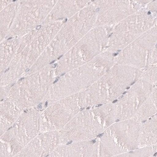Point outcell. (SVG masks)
I'll return each mask as SVG.
<instances>
[{
    "label": "cell",
    "instance_id": "7a4b0ae2",
    "mask_svg": "<svg viewBox=\"0 0 157 157\" xmlns=\"http://www.w3.org/2000/svg\"><path fill=\"white\" fill-rule=\"evenodd\" d=\"M116 122L113 102L82 110L59 132L60 144L95 140Z\"/></svg>",
    "mask_w": 157,
    "mask_h": 157
},
{
    "label": "cell",
    "instance_id": "3957f363",
    "mask_svg": "<svg viewBox=\"0 0 157 157\" xmlns=\"http://www.w3.org/2000/svg\"><path fill=\"white\" fill-rule=\"evenodd\" d=\"M142 122L135 118L117 121L99 139V157H111L140 148Z\"/></svg>",
    "mask_w": 157,
    "mask_h": 157
},
{
    "label": "cell",
    "instance_id": "e0dca14e",
    "mask_svg": "<svg viewBox=\"0 0 157 157\" xmlns=\"http://www.w3.org/2000/svg\"><path fill=\"white\" fill-rule=\"evenodd\" d=\"M147 8L157 17V1H154L149 3Z\"/></svg>",
    "mask_w": 157,
    "mask_h": 157
},
{
    "label": "cell",
    "instance_id": "cb8c5ba5",
    "mask_svg": "<svg viewBox=\"0 0 157 157\" xmlns=\"http://www.w3.org/2000/svg\"><path fill=\"white\" fill-rule=\"evenodd\" d=\"M155 155L157 156V151H156V154H155Z\"/></svg>",
    "mask_w": 157,
    "mask_h": 157
},
{
    "label": "cell",
    "instance_id": "8992f818",
    "mask_svg": "<svg viewBox=\"0 0 157 157\" xmlns=\"http://www.w3.org/2000/svg\"><path fill=\"white\" fill-rule=\"evenodd\" d=\"M157 41V25L147 31L124 49L113 53L116 64L128 65L143 70Z\"/></svg>",
    "mask_w": 157,
    "mask_h": 157
},
{
    "label": "cell",
    "instance_id": "8fae6325",
    "mask_svg": "<svg viewBox=\"0 0 157 157\" xmlns=\"http://www.w3.org/2000/svg\"><path fill=\"white\" fill-rule=\"evenodd\" d=\"M103 74L104 71L92 69H85L75 72L67 80L66 91L72 93L88 88Z\"/></svg>",
    "mask_w": 157,
    "mask_h": 157
},
{
    "label": "cell",
    "instance_id": "7c38bea8",
    "mask_svg": "<svg viewBox=\"0 0 157 157\" xmlns=\"http://www.w3.org/2000/svg\"><path fill=\"white\" fill-rule=\"evenodd\" d=\"M157 145V113L142 123L140 147Z\"/></svg>",
    "mask_w": 157,
    "mask_h": 157
},
{
    "label": "cell",
    "instance_id": "30bf717a",
    "mask_svg": "<svg viewBox=\"0 0 157 157\" xmlns=\"http://www.w3.org/2000/svg\"><path fill=\"white\" fill-rule=\"evenodd\" d=\"M47 157H99V139L59 144Z\"/></svg>",
    "mask_w": 157,
    "mask_h": 157
},
{
    "label": "cell",
    "instance_id": "603a6c76",
    "mask_svg": "<svg viewBox=\"0 0 157 157\" xmlns=\"http://www.w3.org/2000/svg\"><path fill=\"white\" fill-rule=\"evenodd\" d=\"M157 157V156H156V155H153V156H151V157Z\"/></svg>",
    "mask_w": 157,
    "mask_h": 157
},
{
    "label": "cell",
    "instance_id": "5b68a950",
    "mask_svg": "<svg viewBox=\"0 0 157 157\" xmlns=\"http://www.w3.org/2000/svg\"><path fill=\"white\" fill-rule=\"evenodd\" d=\"M157 17L147 8H142L115 26L108 38L113 53L121 51L128 45L157 25Z\"/></svg>",
    "mask_w": 157,
    "mask_h": 157
},
{
    "label": "cell",
    "instance_id": "9a60e30c",
    "mask_svg": "<svg viewBox=\"0 0 157 157\" xmlns=\"http://www.w3.org/2000/svg\"><path fill=\"white\" fill-rule=\"evenodd\" d=\"M156 151L157 145L142 147L132 151L127 152L111 157H150L155 155Z\"/></svg>",
    "mask_w": 157,
    "mask_h": 157
},
{
    "label": "cell",
    "instance_id": "ac0fdd59",
    "mask_svg": "<svg viewBox=\"0 0 157 157\" xmlns=\"http://www.w3.org/2000/svg\"><path fill=\"white\" fill-rule=\"evenodd\" d=\"M41 27V25H39V26H38L36 28V30H39L40 29V28Z\"/></svg>",
    "mask_w": 157,
    "mask_h": 157
},
{
    "label": "cell",
    "instance_id": "52a82bcc",
    "mask_svg": "<svg viewBox=\"0 0 157 157\" xmlns=\"http://www.w3.org/2000/svg\"><path fill=\"white\" fill-rule=\"evenodd\" d=\"M154 85L140 78L113 102L117 121L134 118L151 93Z\"/></svg>",
    "mask_w": 157,
    "mask_h": 157
},
{
    "label": "cell",
    "instance_id": "d6986e66",
    "mask_svg": "<svg viewBox=\"0 0 157 157\" xmlns=\"http://www.w3.org/2000/svg\"><path fill=\"white\" fill-rule=\"evenodd\" d=\"M55 61H56V60H54L53 61H52V62H51V63H50V64H53V63H55Z\"/></svg>",
    "mask_w": 157,
    "mask_h": 157
},
{
    "label": "cell",
    "instance_id": "d4e9b609",
    "mask_svg": "<svg viewBox=\"0 0 157 157\" xmlns=\"http://www.w3.org/2000/svg\"><path fill=\"white\" fill-rule=\"evenodd\" d=\"M12 37L9 38H8V40H10V39H12Z\"/></svg>",
    "mask_w": 157,
    "mask_h": 157
},
{
    "label": "cell",
    "instance_id": "ba28073f",
    "mask_svg": "<svg viewBox=\"0 0 157 157\" xmlns=\"http://www.w3.org/2000/svg\"><path fill=\"white\" fill-rule=\"evenodd\" d=\"M79 95H75L62 105L44 111L40 116L41 133L59 132L80 111Z\"/></svg>",
    "mask_w": 157,
    "mask_h": 157
},
{
    "label": "cell",
    "instance_id": "7402d4cb",
    "mask_svg": "<svg viewBox=\"0 0 157 157\" xmlns=\"http://www.w3.org/2000/svg\"><path fill=\"white\" fill-rule=\"evenodd\" d=\"M67 20H68V19H67V18H66V19L65 20V21H64V23L66 22H67Z\"/></svg>",
    "mask_w": 157,
    "mask_h": 157
},
{
    "label": "cell",
    "instance_id": "44dd1931",
    "mask_svg": "<svg viewBox=\"0 0 157 157\" xmlns=\"http://www.w3.org/2000/svg\"><path fill=\"white\" fill-rule=\"evenodd\" d=\"M63 55H61V56H59V57L58 58V59H60L61 58H62V57H63Z\"/></svg>",
    "mask_w": 157,
    "mask_h": 157
},
{
    "label": "cell",
    "instance_id": "9c48e42d",
    "mask_svg": "<svg viewBox=\"0 0 157 157\" xmlns=\"http://www.w3.org/2000/svg\"><path fill=\"white\" fill-rule=\"evenodd\" d=\"M59 144V132H43L13 157H47Z\"/></svg>",
    "mask_w": 157,
    "mask_h": 157
},
{
    "label": "cell",
    "instance_id": "6da1fadb",
    "mask_svg": "<svg viewBox=\"0 0 157 157\" xmlns=\"http://www.w3.org/2000/svg\"><path fill=\"white\" fill-rule=\"evenodd\" d=\"M142 71L132 66L115 64L101 79L79 95L81 109L114 102L141 78Z\"/></svg>",
    "mask_w": 157,
    "mask_h": 157
},
{
    "label": "cell",
    "instance_id": "484cf974",
    "mask_svg": "<svg viewBox=\"0 0 157 157\" xmlns=\"http://www.w3.org/2000/svg\"><path fill=\"white\" fill-rule=\"evenodd\" d=\"M13 2H16V1H15V0H13Z\"/></svg>",
    "mask_w": 157,
    "mask_h": 157
},
{
    "label": "cell",
    "instance_id": "2e32d148",
    "mask_svg": "<svg viewBox=\"0 0 157 157\" xmlns=\"http://www.w3.org/2000/svg\"><path fill=\"white\" fill-rule=\"evenodd\" d=\"M140 78L151 83L153 85L157 84V64L150 65L143 70Z\"/></svg>",
    "mask_w": 157,
    "mask_h": 157
},
{
    "label": "cell",
    "instance_id": "5bb4252c",
    "mask_svg": "<svg viewBox=\"0 0 157 157\" xmlns=\"http://www.w3.org/2000/svg\"><path fill=\"white\" fill-rule=\"evenodd\" d=\"M22 113L14 108H2L0 134L2 136L15 123Z\"/></svg>",
    "mask_w": 157,
    "mask_h": 157
},
{
    "label": "cell",
    "instance_id": "4fadbf2b",
    "mask_svg": "<svg viewBox=\"0 0 157 157\" xmlns=\"http://www.w3.org/2000/svg\"><path fill=\"white\" fill-rule=\"evenodd\" d=\"M157 113V84L154 86L151 93L134 118L143 122Z\"/></svg>",
    "mask_w": 157,
    "mask_h": 157
},
{
    "label": "cell",
    "instance_id": "277c9868",
    "mask_svg": "<svg viewBox=\"0 0 157 157\" xmlns=\"http://www.w3.org/2000/svg\"><path fill=\"white\" fill-rule=\"evenodd\" d=\"M39 110L26 109L0 139V157H13L41 133Z\"/></svg>",
    "mask_w": 157,
    "mask_h": 157
},
{
    "label": "cell",
    "instance_id": "ffe728a7",
    "mask_svg": "<svg viewBox=\"0 0 157 157\" xmlns=\"http://www.w3.org/2000/svg\"><path fill=\"white\" fill-rule=\"evenodd\" d=\"M57 64H54V65H53V68H55V67H56V66H57Z\"/></svg>",
    "mask_w": 157,
    "mask_h": 157
}]
</instances>
